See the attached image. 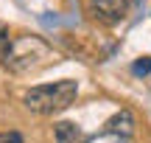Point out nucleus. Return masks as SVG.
Listing matches in <instances>:
<instances>
[{
	"mask_svg": "<svg viewBox=\"0 0 151 143\" xmlns=\"http://www.w3.org/2000/svg\"><path fill=\"white\" fill-rule=\"evenodd\" d=\"M56 59V51L48 39L37 37V34H22V37H14L6 42L3 48V67L9 73H31L39 70V67L50 65Z\"/></svg>",
	"mask_w": 151,
	"mask_h": 143,
	"instance_id": "1",
	"label": "nucleus"
},
{
	"mask_svg": "<svg viewBox=\"0 0 151 143\" xmlns=\"http://www.w3.org/2000/svg\"><path fill=\"white\" fill-rule=\"evenodd\" d=\"M76 95H78V84L73 79H62V82H53V84L31 87L22 95V104L37 115H56V112L67 110L73 104Z\"/></svg>",
	"mask_w": 151,
	"mask_h": 143,
	"instance_id": "2",
	"label": "nucleus"
},
{
	"mask_svg": "<svg viewBox=\"0 0 151 143\" xmlns=\"http://www.w3.org/2000/svg\"><path fill=\"white\" fill-rule=\"evenodd\" d=\"M84 9L101 25H118L126 17V0H84Z\"/></svg>",
	"mask_w": 151,
	"mask_h": 143,
	"instance_id": "3",
	"label": "nucleus"
},
{
	"mask_svg": "<svg viewBox=\"0 0 151 143\" xmlns=\"http://www.w3.org/2000/svg\"><path fill=\"white\" fill-rule=\"evenodd\" d=\"M134 126H137V124H134V115H132L129 110H120V112H115V115L104 124V135L129 140V138H134Z\"/></svg>",
	"mask_w": 151,
	"mask_h": 143,
	"instance_id": "4",
	"label": "nucleus"
},
{
	"mask_svg": "<svg viewBox=\"0 0 151 143\" xmlns=\"http://www.w3.org/2000/svg\"><path fill=\"white\" fill-rule=\"evenodd\" d=\"M53 135H56V143H90L92 140L78 124H70V121H59L53 126Z\"/></svg>",
	"mask_w": 151,
	"mask_h": 143,
	"instance_id": "5",
	"label": "nucleus"
},
{
	"mask_svg": "<svg viewBox=\"0 0 151 143\" xmlns=\"http://www.w3.org/2000/svg\"><path fill=\"white\" fill-rule=\"evenodd\" d=\"M132 70H134V76H148V73H151V56L137 59L134 65H132Z\"/></svg>",
	"mask_w": 151,
	"mask_h": 143,
	"instance_id": "6",
	"label": "nucleus"
},
{
	"mask_svg": "<svg viewBox=\"0 0 151 143\" xmlns=\"http://www.w3.org/2000/svg\"><path fill=\"white\" fill-rule=\"evenodd\" d=\"M0 143H22L20 132H0Z\"/></svg>",
	"mask_w": 151,
	"mask_h": 143,
	"instance_id": "7",
	"label": "nucleus"
},
{
	"mask_svg": "<svg viewBox=\"0 0 151 143\" xmlns=\"http://www.w3.org/2000/svg\"><path fill=\"white\" fill-rule=\"evenodd\" d=\"M6 42H9V31H6V28L0 25V51L6 48Z\"/></svg>",
	"mask_w": 151,
	"mask_h": 143,
	"instance_id": "8",
	"label": "nucleus"
}]
</instances>
